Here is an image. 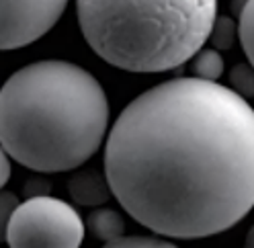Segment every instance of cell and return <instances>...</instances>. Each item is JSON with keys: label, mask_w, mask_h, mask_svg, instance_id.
<instances>
[{"label": "cell", "mask_w": 254, "mask_h": 248, "mask_svg": "<svg viewBox=\"0 0 254 248\" xmlns=\"http://www.w3.org/2000/svg\"><path fill=\"white\" fill-rule=\"evenodd\" d=\"M90 50L125 72H166L209 39L217 0H76Z\"/></svg>", "instance_id": "3957f363"}, {"label": "cell", "mask_w": 254, "mask_h": 248, "mask_svg": "<svg viewBox=\"0 0 254 248\" xmlns=\"http://www.w3.org/2000/svg\"><path fill=\"white\" fill-rule=\"evenodd\" d=\"M230 88L242 99H254V66L252 64H236L230 72Z\"/></svg>", "instance_id": "8fae6325"}, {"label": "cell", "mask_w": 254, "mask_h": 248, "mask_svg": "<svg viewBox=\"0 0 254 248\" xmlns=\"http://www.w3.org/2000/svg\"><path fill=\"white\" fill-rule=\"evenodd\" d=\"M224 68H226L224 58H221V54L217 50H213V48H203L193 58L195 78L207 80V82H217L219 76L224 74Z\"/></svg>", "instance_id": "ba28073f"}, {"label": "cell", "mask_w": 254, "mask_h": 248, "mask_svg": "<svg viewBox=\"0 0 254 248\" xmlns=\"http://www.w3.org/2000/svg\"><path fill=\"white\" fill-rule=\"evenodd\" d=\"M109 101L94 76L64 60H41L0 88V146L37 173H66L101 148Z\"/></svg>", "instance_id": "7a4b0ae2"}, {"label": "cell", "mask_w": 254, "mask_h": 248, "mask_svg": "<svg viewBox=\"0 0 254 248\" xmlns=\"http://www.w3.org/2000/svg\"><path fill=\"white\" fill-rule=\"evenodd\" d=\"M105 177L119 205L156 234H221L254 207V109L195 76L152 86L111 127Z\"/></svg>", "instance_id": "6da1fadb"}, {"label": "cell", "mask_w": 254, "mask_h": 248, "mask_svg": "<svg viewBox=\"0 0 254 248\" xmlns=\"http://www.w3.org/2000/svg\"><path fill=\"white\" fill-rule=\"evenodd\" d=\"M68 0H0V52L41 39L66 10Z\"/></svg>", "instance_id": "5b68a950"}, {"label": "cell", "mask_w": 254, "mask_h": 248, "mask_svg": "<svg viewBox=\"0 0 254 248\" xmlns=\"http://www.w3.org/2000/svg\"><path fill=\"white\" fill-rule=\"evenodd\" d=\"M68 193L70 197L80 205L97 207L113 195L109 187L107 177H103L97 170H78L68 181Z\"/></svg>", "instance_id": "8992f818"}, {"label": "cell", "mask_w": 254, "mask_h": 248, "mask_svg": "<svg viewBox=\"0 0 254 248\" xmlns=\"http://www.w3.org/2000/svg\"><path fill=\"white\" fill-rule=\"evenodd\" d=\"M8 179H10V158H8V152L0 146V191L4 189Z\"/></svg>", "instance_id": "9a60e30c"}, {"label": "cell", "mask_w": 254, "mask_h": 248, "mask_svg": "<svg viewBox=\"0 0 254 248\" xmlns=\"http://www.w3.org/2000/svg\"><path fill=\"white\" fill-rule=\"evenodd\" d=\"M238 37L248 58V64L254 66V0H248L242 14L238 17Z\"/></svg>", "instance_id": "9c48e42d"}, {"label": "cell", "mask_w": 254, "mask_h": 248, "mask_svg": "<svg viewBox=\"0 0 254 248\" xmlns=\"http://www.w3.org/2000/svg\"><path fill=\"white\" fill-rule=\"evenodd\" d=\"M86 228L90 234L109 244V242H113V240H119L123 236V232H125V222L121 218V213L115 211V209H111V207H101V209H94L90 215H88V220H86Z\"/></svg>", "instance_id": "52a82bcc"}, {"label": "cell", "mask_w": 254, "mask_h": 248, "mask_svg": "<svg viewBox=\"0 0 254 248\" xmlns=\"http://www.w3.org/2000/svg\"><path fill=\"white\" fill-rule=\"evenodd\" d=\"M246 2H248V0H232V10H234V14H238V17H240L242 10H244V6H246Z\"/></svg>", "instance_id": "2e32d148"}, {"label": "cell", "mask_w": 254, "mask_h": 248, "mask_svg": "<svg viewBox=\"0 0 254 248\" xmlns=\"http://www.w3.org/2000/svg\"><path fill=\"white\" fill-rule=\"evenodd\" d=\"M103 248H179V246L150 236H121L119 240L109 242Z\"/></svg>", "instance_id": "7c38bea8"}, {"label": "cell", "mask_w": 254, "mask_h": 248, "mask_svg": "<svg viewBox=\"0 0 254 248\" xmlns=\"http://www.w3.org/2000/svg\"><path fill=\"white\" fill-rule=\"evenodd\" d=\"M236 37H238V27H236L234 19L232 17H217L207 41L211 43L213 50L224 52V50H230L232 48Z\"/></svg>", "instance_id": "30bf717a"}, {"label": "cell", "mask_w": 254, "mask_h": 248, "mask_svg": "<svg viewBox=\"0 0 254 248\" xmlns=\"http://www.w3.org/2000/svg\"><path fill=\"white\" fill-rule=\"evenodd\" d=\"M25 195L27 199H33V197H47L50 195V185L43 179H29L25 185Z\"/></svg>", "instance_id": "5bb4252c"}, {"label": "cell", "mask_w": 254, "mask_h": 248, "mask_svg": "<svg viewBox=\"0 0 254 248\" xmlns=\"http://www.w3.org/2000/svg\"><path fill=\"white\" fill-rule=\"evenodd\" d=\"M244 248H254V226L250 228L248 236H246V242H244Z\"/></svg>", "instance_id": "e0dca14e"}, {"label": "cell", "mask_w": 254, "mask_h": 248, "mask_svg": "<svg viewBox=\"0 0 254 248\" xmlns=\"http://www.w3.org/2000/svg\"><path fill=\"white\" fill-rule=\"evenodd\" d=\"M19 207V199L10 191H0V242L6 240L8 224L12 220V213Z\"/></svg>", "instance_id": "4fadbf2b"}, {"label": "cell", "mask_w": 254, "mask_h": 248, "mask_svg": "<svg viewBox=\"0 0 254 248\" xmlns=\"http://www.w3.org/2000/svg\"><path fill=\"white\" fill-rule=\"evenodd\" d=\"M86 226L70 203L33 197L19 203L8 224V248H80Z\"/></svg>", "instance_id": "277c9868"}]
</instances>
